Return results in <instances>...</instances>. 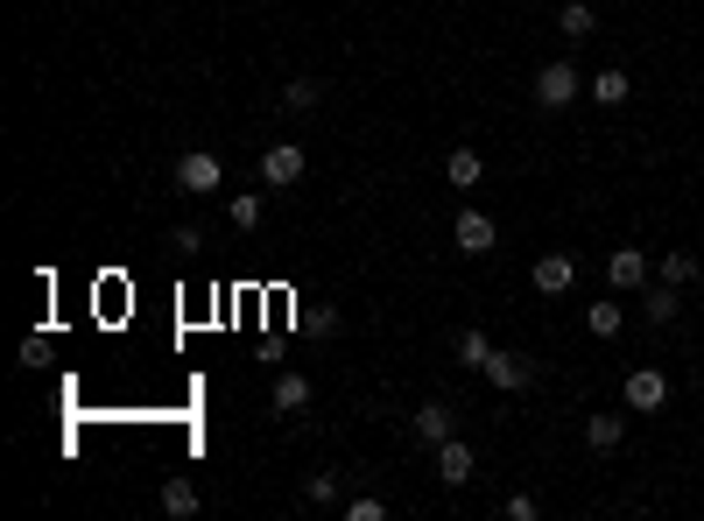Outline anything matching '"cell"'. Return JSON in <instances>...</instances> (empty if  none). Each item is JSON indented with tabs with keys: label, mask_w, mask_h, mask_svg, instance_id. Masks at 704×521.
Listing matches in <instances>:
<instances>
[{
	"label": "cell",
	"mask_w": 704,
	"mask_h": 521,
	"mask_svg": "<svg viewBox=\"0 0 704 521\" xmlns=\"http://www.w3.org/2000/svg\"><path fill=\"white\" fill-rule=\"evenodd\" d=\"M318 99H324V85H318V78H289V85H282V107H289V113H310Z\"/></svg>",
	"instance_id": "obj_19"
},
{
	"label": "cell",
	"mask_w": 704,
	"mask_h": 521,
	"mask_svg": "<svg viewBox=\"0 0 704 521\" xmlns=\"http://www.w3.org/2000/svg\"><path fill=\"white\" fill-rule=\"evenodd\" d=\"M677 282H655V289L649 296H641V318H649V324H669V318H677Z\"/></svg>",
	"instance_id": "obj_11"
},
{
	"label": "cell",
	"mask_w": 704,
	"mask_h": 521,
	"mask_svg": "<svg viewBox=\"0 0 704 521\" xmlns=\"http://www.w3.org/2000/svg\"><path fill=\"white\" fill-rule=\"evenodd\" d=\"M663 401H669V374H663V367H634V374H627V409L655 415Z\"/></svg>",
	"instance_id": "obj_4"
},
{
	"label": "cell",
	"mask_w": 704,
	"mask_h": 521,
	"mask_svg": "<svg viewBox=\"0 0 704 521\" xmlns=\"http://www.w3.org/2000/svg\"><path fill=\"white\" fill-rule=\"evenodd\" d=\"M606 282L613 289H641V282H649V255H641V247H613L606 255Z\"/></svg>",
	"instance_id": "obj_5"
},
{
	"label": "cell",
	"mask_w": 704,
	"mask_h": 521,
	"mask_svg": "<svg viewBox=\"0 0 704 521\" xmlns=\"http://www.w3.org/2000/svg\"><path fill=\"white\" fill-rule=\"evenodd\" d=\"M226 219H233L239 233H247V226H261V198H254V190H239V198L226 204Z\"/></svg>",
	"instance_id": "obj_22"
},
{
	"label": "cell",
	"mask_w": 704,
	"mask_h": 521,
	"mask_svg": "<svg viewBox=\"0 0 704 521\" xmlns=\"http://www.w3.org/2000/svg\"><path fill=\"white\" fill-rule=\"evenodd\" d=\"M663 282H677V289H683V282H697V255L669 247V255H663Z\"/></svg>",
	"instance_id": "obj_21"
},
{
	"label": "cell",
	"mask_w": 704,
	"mask_h": 521,
	"mask_svg": "<svg viewBox=\"0 0 704 521\" xmlns=\"http://www.w3.org/2000/svg\"><path fill=\"white\" fill-rule=\"evenodd\" d=\"M585 92L598 99V107H620V99L634 92V78H627V71H598V78H585Z\"/></svg>",
	"instance_id": "obj_12"
},
{
	"label": "cell",
	"mask_w": 704,
	"mask_h": 521,
	"mask_svg": "<svg viewBox=\"0 0 704 521\" xmlns=\"http://www.w3.org/2000/svg\"><path fill=\"white\" fill-rule=\"evenodd\" d=\"M472 472H479V458H472V444H458V437H444V444H437V480H444V486H466V480H472Z\"/></svg>",
	"instance_id": "obj_7"
},
{
	"label": "cell",
	"mask_w": 704,
	"mask_h": 521,
	"mask_svg": "<svg viewBox=\"0 0 704 521\" xmlns=\"http://www.w3.org/2000/svg\"><path fill=\"white\" fill-rule=\"evenodd\" d=\"M529 282H535L543 296H564V289L578 282V261H571V255H543V261L529 268Z\"/></svg>",
	"instance_id": "obj_8"
},
{
	"label": "cell",
	"mask_w": 704,
	"mask_h": 521,
	"mask_svg": "<svg viewBox=\"0 0 704 521\" xmlns=\"http://www.w3.org/2000/svg\"><path fill=\"white\" fill-rule=\"evenodd\" d=\"M452 423H458V415L444 409V401H423V409H416V437H423V444H444V437H452Z\"/></svg>",
	"instance_id": "obj_10"
},
{
	"label": "cell",
	"mask_w": 704,
	"mask_h": 521,
	"mask_svg": "<svg viewBox=\"0 0 704 521\" xmlns=\"http://www.w3.org/2000/svg\"><path fill=\"white\" fill-rule=\"evenodd\" d=\"M535 514H543V508H535V494H515V500H507V521H535Z\"/></svg>",
	"instance_id": "obj_26"
},
{
	"label": "cell",
	"mask_w": 704,
	"mask_h": 521,
	"mask_svg": "<svg viewBox=\"0 0 704 521\" xmlns=\"http://www.w3.org/2000/svg\"><path fill=\"white\" fill-rule=\"evenodd\" d=\"M486 374H493V388L521 395V388L535 381V360H521V352H493V360H486Z\"/></svg>",
	"instance_id": "obj_9"
},
{
	"label": "cell",
	"mask_w": 704,
	"mask_h": 521,
	"mask_svg": "<svg viewBox=\"0 0 704 521\" xmlns=\"http://www.w3.org/2000/svg\"><path fill=\"white\" fill-rule=\"evenodd\" d=\"M620 324H627L620 303H592V310H585V332H592V338H620Z\"/></svg>",
	"instance_id": "obj_17"
},
{
	"label": "cell",
	"mask_w": 704,
	"mask_h": 521,
	"mask_svg": "<svg viewBox=\"0 0 704 521\" xmlns=\"http://www.w3.org/2000/svg\"><path fill=\"white\" fill-rule=\"evenodd\" d=\"M578 92H585V78H578L571 64H543V71H535V107L557 113V107H571Z\"/></svg>",
	"instance_id": "obj_2"
},
{
	"label": "cell",
	"mask_w": 704,
	"mask_h": 521,
	"mask_svg": "<svg viewBox=\"0 0 704 521\" xmlns=\"http://www.w3.org/2000/svg\"><path fill=\"white\" fill-rule=\"evenodd\" d=\"M162 514H176V521L198 514V486H190V480H170V486H162Z\"/></svg>",
	"instance_id": "obj_18"
},
{
	"label": "cell",
	"mask_w": 704,
	"mask_h": 521,
	"mask_svg": "<svg viewBox=\"0 0 704 521\" xmlns=\"http://www.w3.org/2000/svg\"><path fill=\"white\" fill-rule=\"evenodd\" d=\"M444 176H452V190H472V184H479V156H472V148H452Z\"/></svg>",
	"instance_id": "obj_20"
},
{
	"label": "cell",
	"mask_w": 704,
	"mask_h": 521,
	"mask_svg": "<svg viewBox=\"0 0 704 521\" xmlns=\"http://www.w3.org/2000/svg\"><path fill=\"white\" fill-rule=\"evenodd\" d=\"M170 247H176V255H198L205 233H198V226H176V233H170Z\"/></svg>",
	"instance_id": "obj_24"
},
{
	"label": "cell",
	"mask_w": 704,
	"mask_h": 521,
	"mask_svg": "<svg viewBox=\"0 0 704 521\" xmlns=\"http://www.w3.org/2000/svg\"><path fill=\"white\" fill-rule=\"evenodd\" d=\"M620 437H627L620 415H585V444H592V451H613Z\"/></svg>",
	"instance_id": "obj_15"
},
{
	"label": "cell",
	"mask_w": 704,
	"mask_h": 521,
	"mask_svg": "<svg viewBox=\"0 0 704 521\" xmlns=\"http://www.w3.org/2000/svg\"><path fill=\"white\" fill-rule=\"evenodd\" d=\"M557 28H564V36H571V42H585V36H592V28H598V14H592V0H564V14H557Z\"/></svg>",
	"instance_id": "obj_13"
},
{
	"label": "cell",
	"mask_w": 704,
	"mask_h": 521,
	"mask_svg": "<svg viewBox=\"0 0 704 521\" xmlns=\"http://www.w3.org/2000/svg\"><path fill=\"white\" fill-rule=\"evenodd\" d=\"M219 184H226V162H219L212 148H190V156L176 162V190H190V198H212Z\"/></svg>",
	"instance_id": "obj_1"
},
{
	"label": "cell",
	"mask_w": 704,
	"mask_h": 521,
	"mask_svg": "<svg viewBox=\"0 0 704 521\" xmlns=\"http://www.w3.org/2000/svg\"><path fill=\"white\" fill-rule=\"evenodd\" d=\"M296 409H310V381L304 374H282L275 381V415H296Z\"/></svg>",
	"instance_id": "obj_14"
},
{
	"label": "cell",
	"mask_w": 704,
	"mask_h": 521,
	"mask_svg": "<svg viewBox=\"0 0 704 521\" xmlns=\"http://www.w3.org/2000/svg\"><path fill=\"white\" fill-rule=\"evenodd\" d=\"M452 240H458V255H493V219L486 212H458Z\"/></svg>",
	"instance_id": "obj_6"
},
{
	"label": "cell",
	"mask_w": 704,
	"mask_h": 521,
	"mask_svg": "<svg viewBox=\"0 0 704 521\" xmlns=\"http://www.w3.org/2000/svg\"><path fill=\"white\" fill-rule=\"evenodd\" d=\"M304 148L296 141H275V148H261V184H275V190H289V184H304Z\"/></svg>",
	"instance_id": "obj_3"
},
{
	"label": "cell",
	"mask_w": 704,
	"mask_h": 521,
	"mask_svg": "<svg viewBox=\"0 0 704 521\" xmlns=\"http://www.w3.org/2000/svg\"><path fill=\"white\" fill-rule=\"evenodd\" d=\"M346 514H353V521H381V494H359Z\"/></svg>",
	"instance_id": "obj_25"
},
{
	"label": "cell",
	"mask_w": 704,
	"mask_h": 521,
	"mask_svg": "<svg viewBox=\"0 0 704 521\" xmlns=\"http://www.w3.org/2000/svg\"><path fill=\"white\" fill-rule=\"evenodd\" d=\"M458 367H472V374H486V360H493V346H486V332H458Z\"/></svg>",
	"instance_id": "obj_16"
},
{
	"label": "cell",
	"mask_w": 704,
	"mask_h": 521,
	"mask_svg": "<svg viewBox=\"0 0 704 521\" xmlns=\"http://www.w3.org/2000/svg\"><path fill=\"white\" fill-rule=\"evenodd\" d=\"M304 500H318V508H324V500H338V472H310V480H304Z\"/></svg>",
	"instance_id": "obj_23"
}]
</instances>
